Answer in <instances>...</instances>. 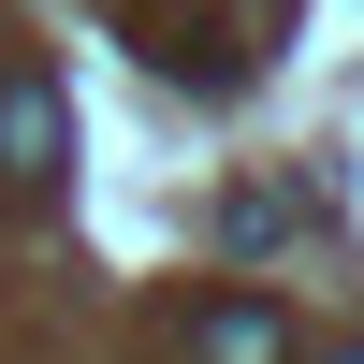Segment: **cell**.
<instances>
[{
    "instance_id": "6da1fadb",
    "label": "cell",
    "mask_w": 364,
    "mask_h": 364,
    "mask_svg": "<svg viewBox=\"0 0 364 364\" xmlns=\"http://www.w3.org/2000/svg\"><path fill=\"white\" fill-rule=\"evenodd\" d=\"M58 175H73V102L44 73H15L0 87V190H58Z\"/></svg>"
},
{
    "instance_id": "7a4b0ae2",
    "label": "cell",
    "mask_w": 364,
    "mask_h": 364,
    "mask_svg": "<svg viewBox=\"0 0 364 364\" xmlns=\"http://www.w3.org/2000/svg\"><path fill=\"white\" fill-rule=\"evenodd\" d=\"M190 364H291V321L262 291H219V306H190Z\"/></svg>"
},
{
    "instance_id": "3957f363",
    "label": "cell",
    "mask_w": 364,
    "mask_h": 364,
    "mask_svg": "<svg viewBox=\"0 0 364 364\" xmlns=\"http://www.w3.org/2000/svg\"><path fill=\"white\" fill-rule=\"evenodd\" d=\"M321 364H364V350H321Z\"/></svg>"
}]
</instances>
